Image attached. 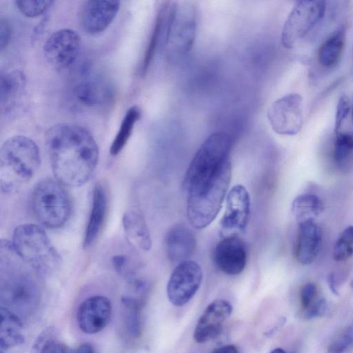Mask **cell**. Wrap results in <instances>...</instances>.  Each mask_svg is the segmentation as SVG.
<instances>
[{
    "label": "cell",
    "mask_w": 353,
    "mask_h": 353,
    "mask_svg": "<svg viewBox=\"0 0 353 353\" xmlns=\"http://www.w3.org/2000/svg\"><path fill=\"white\" fill-rule=\"evenodd\" d=\"M46 145L54 176L61 183L77 187L90 179L99 149L88 130L74 123H57L47 131Z\"/></svg>",
    "instance_id": "cell-1"
},
{
    "label": "cell",
    "mask_w": 353,
    "mask_h": 353,
    "mask_svg": "<svg viewBox=\"0 0 353 353\" xmlns=\"http://www.w3.org/2000/svg\"><path fill=\"white\" fill-rule=\"evenodd\" d=\"M232 174L230 161L218 168L185 181L188 188L187 216L196 229H203L219 213Z\"/></svg>",
    "instance_id": "cell-2"
},
{
    "label": "cell",
    "mask_w": 353,
    "mask_h": 353,
    "mask_svg": "<svg viewBox=\"0 0 353 353\" xmlns=\"http://www.w3.org/2000/svg\"><path fill=\"white\" fill-rule=\"evenodd\" d=\"M41 163L39 149L30 138L16 135L8 139L0 150V186L5 193L28 183Z\"/></svg>",
    "instance_id": "cell-3"
},
{
    "label": "cell",
    "mask_w": 353,
    "mask_h": 353,
    "mask_svg": "<svg viewBox=\"0 0 353 353\" xmlns=\"http://www.w3.org/2000/svg\"><path fill=\"white\" fill-rule=\"evenodd\" d=\"M12 245L17 254L37 273L48 274L60 262L59 254L39 225L26 223L17 226Z\"/></svg>",
    "instance_id": "cell-4"
},
{
    "label": "cell",
    "mask_w": 353,
    "mask_h": 353,
    "mask_svg": "<svg viewBox=\"0 0 353 353\" xmlns=\"http://www.w3.org/2000/svg\"><path fill=\"white\" fill-rule=\"evenodd\" d=\"M30 203L36 219L48 228L62 227L71 214L70 194L65 185L57 179L40 181L32 190Z\"/></svg>",
    "instance_id": "cell-5"
},
{
    "label": "cell",
    "mask_w": 353,
    "mask_h": 353,
    "mask_svg": "<svg viewBox=\"0 0 353 353\" xmlns=\"http://www.w3.org/2000/svg\"><path fill=\"white\" fill-rule=\"evenodd\" d=\"M196 25L195 6L190 1L174 2L165 44L169 59L177 60L190 52L195 40Z\"/></svg>",
    "instance_id": "cell-6"
},
{
    "label": "cell",
    "mask_w": 353,
    "mask_h": 353,
    "mask_svg": "<svg viewBox=\"0 0 353 353\" xmlns=\"http://www.w3.org/2000/svg\"><path fill=\"white\" fill-rule=\"evenodd\" d=\"M326 1L301 0L294 3L283 25L281 41L283 46L292 48L323 18Z\"/></svg>",
    "instance_id": "cell-7"
},
{
    "label": "cell",
    "mask_w": 353,
    "mask_h": 353,
    "mask_svg": "<svg viewBox=\"0 0 353 353\" xmlns=\"http://www.w3.org/2000/svg\"><path fill=\"white\" fill-rule=\"evenodd\" d=\"M232 146V140L226 132H216L211 134L195 153L186 172L184 181L215 170L230 160Z\"/></svg>",
    "instance_id": "cell-8"
},
{
    "label": "cell",
    "mask_w": 353,
    "mask_h": 353,
    "mask_svg": "<svg viewBox=\"0 0 353 353\" xmlns=\"http://www.w3.org/2000/svg\"><path fill=\"white\" fill-rule=\"evenodd\" d=\"M302 97L297 93L286 94L275 101L267 112L272 130L281 135L298 134L303 123Z\"/></svg>",
    "instance_id": "cell-9"
},
{
    "label": "cell",
    "mask_w": 353,
    "mask_h": 353,
    "mask_svg": "<svg viewBox=\"0 0 353 353\" xmlns=\"http://www.w3.org/2000/svg\"><path fill=\"white\" fill-rule=\"evenodd\" d=\"M203 272L195 261L186 260L173 270L167 285V296L175 306H183L196 294L201 284Z\"/></svg>",
    "instance_id": "cell-10"
},
{
    "label": "cell",
    "mask_w": 353,
    "mask_h": 353,
    "mask_svg": "<svg viewBox=\"0 0 353 353\" xmlns=\"http://www.w3.org/2000/svg\"><path fill=\"white\" fill-rule=\"evenodd\" d=\"M81 40L76 31L63 28L53 32L43 45V54L57 69H65L76 61L81 51Z\"/></svg>",
    "instance_id": "cell-11"
},
{
    "label": "cell",
    "mask_w": 353,
    "mask_h": 353,
    "mask_svg": "<svg viewBox=\"0 0 353 353\" xmlns=\"http://www.w3.org/2000/svg\"><path fill=\"white\" fill-rule=\"evenodd\" d=\"M250 213L249 193L242 185L234 186L226 199V208L221 221V236H238L248 224Z\"/></svg>",
    "instance_id": "cell-12"
},
{
    "label": "cell",
    "mask_w": 353,
    "mask_h": 353,
    "mask_svg": "<svg viewBox=\"0 0 353 353\" xmlns=\"http://www.w3.org/2000/svg\"><path fill=\"white\" fill-rule=\"evenodd\" d=\"M111 314L110 300L103 296H92L84 300L79 306L77 321L83 333L94 334L106 327Z\"/></svg>",
    "instance_id": "cell-13"
},
{
    "label": "cell",
    "mask_w": 353,
    "mask_h": 353,
    "mask_svg": "<svg viewBox=\"0 0 353 353\" xmlns=\"http://www.w3.org/2000/svg\"><path fill=\"white\" fill-rule=\"evenodd\" d=\"M119 8V1H87L81 10V26L90 34L102 32L113 21Z\"/></svg>",
    "instance_id": "cell-14"
},
{
    "label": "cell",
    "mask_w": 353,
    "mask_h": 353,
    "mask_svg": "<svg viewBox=\"0 0 353 353\" xmlns=\"http://www.w3.org/2000/svg\"><path fill=\"white\" fill-rule=\"evenodd\" d=\"M230 302L219 299L210 303L201 314L194 330V339L199 343L209 341L220 334L223 323L230 316Z\"/></svg>",
    "instance_id": "cell-15"
},
{
    "label": "cell",
    "mask_w": 353,
    "mask_h": 353,
    "mask_svg": "<svg viewBox=\"0 0 353 353\" xmlns=\"http://www.w3.org/2000/svg\"><path fill=\"white\" fill-rule=\"evenodd\" d=\"M247 251L245 243L238 236L223 238L214 252L216 267L228 275L241 273L246 265Z\"/></svg>",
    "instance_id": "cell-16"
},
{
    "label": "cell",
    "mask_w": 353,
    "mask_h": 353,
    "mask_svg": "<svg viewBox=\"0 0 353 353\" xmlns=\"http://www.w3.org/2000/svg\"><path fill=\"white\" fill-rule=\"evenodd\" d=\"M322 241V232L315 220L299 223L295 256L302 265H310L317 257Z\"/></svg>",
    "instance_id": "cell-17"
},
{
    "label": "cell",
    "mask_w": 353,
    "mask_h": 353,
    "mask_svg": "<svg viewBox=\"0 0 353 353\" xmlns=\"http://www.w3.org/2000/svg\"><path fill=\"white\" fill-rule=\"evenodd\" d=\"M165 241L168 259L176 265L189 260L196 244L194 233L182 224L174 225L170 228Z\"/></svg>",
    "instance_id": "cell-18"
},
{
    "label": "cell",
    "mask_w": 353,
    "mask_h": 353,
    "mask_svg": "<svg viewBox=\"0 0 353 353\" xmlns=\"http://www.w3.org/2000/svg\"><path fill=\"white\" fill-rule=\"evenodd\" d=\"M173 6V1H163L159 7L141 63L143 75L147 72L158 48L165 44Z\"/></svg>",
    "instance_id": "cell-19"
},
{
    "label": "cell",
    "mask_w": 353,
    "mask_h": 353,
    "mask_svg": "<svg viewBox=\"0 0 353 353\" xmlns=\"http://www.w3.org/2000/svg\"><path fill=\"white\" fill-rule=\"evenodd\" d=\"M108 204L105 188L98 182L93 189L92 208L83 239L84 249L90 248L98 239L106 217Z\"/></svg>",
    "instance_id": "cell-20"
},
{
    "label": "cell",
    "mask_w": 353,
    "mask_h": 353,
    "mask_svg": "<svg viewBox=\"0 0 353 353\" xmlns=\"http://www.w3.org/2000/svg\"><path fill=\"white\" fill-rule=\"evenodd\" d=\"M74 99L86 107L101 105L110 99L111 90L105 82L97 77H82L72 89Z\"/></svg>",
    "instance_id": "cell-21"
},
{
    "label": "cell",
    "mask_w": 353,
    "mask_h": 353,
    "mask_svg": "<svg viewBox=\"0 0 353 353\" xmlns=\"http://www.w3.org/2000/svg\"><path fill=\"white\" fill-rule=\"evenodd\" d=\"M122 222L129 241L137 248L148 251L152 241L142 213L136 208L129 209L124 213Z\"/></svg>",
    "instance_id": "cell-22"
},
{
    "label": "cell",
    "mask_w": 353,
    "mask_h": 353,
    "mask_svg": "<svg viewBox=\"0 0 353 353\" xmlns=\"http://www.w3.org/2000/svg\"><path fill=\"white\" fill-rule=\"evenodd\" d=\"M0 353L24 343L22 323L19 316L7 307H1Z\"/></svg>",
    "instance_id": "cell-23"
},
{
    "label": "cell",
    "mask_w": 353,
    "mask_h": 353,
    "mask_svg": "<svg viewBox=\"0 0 353 353\" xmlns=\"http://www.w3.org/2000/svg\"><path fill=\"white\" fill-rule=\"evenodd\" d=\"M25 76L19 70L1 72L0 76V103L7 110L21 94L25 86Z\"/></svg>",
    "instance_id": "cell-24"
},
{
    "label": "cell",
    "mask_w": 353,
    "mask_h": 353,
    "mask_svg": "<svg viewBox=\"0 0 353 353\" xmlns=\"http://www.w3.org/2000/svg\"><path fill=\"white\" fill-rule=\"evenodd\" d=\"M343 28L336 30L320 46L318 61L325 68H332L341 60L345 41Z\"/></svg>",
    "instance_id": "cell-25"
},
{
    "label": "cell",
    "mask_w": 353,
    "mask_h": 353,
    "mask_svg": "<svg viewBox=\"0 0 353 353\" xmlns=\"http://www.w3.org/2000/svg\"><path fill=\"white\" fill-rule=\"evenodd\" d=\"M324 205L319 196L314 194H302L297 196L292 203V212L299 223L315 220L323 212Z\"/></svg>",
    "instance_id": "cell-26"
},
{
    "label": "cell",
    "mask_w": 353,
    "mask_h": 353,
    "mask_svg": "<svg viewBox=\"0 0 353 353\" xmlns=\"http://www.w3.org/2000/svg\"><path fill=\"white\" fill-rule=\"evenodd\" d=\"M141 115V110L137 105H133L127 110L110 148V153L112 156L117 155L125 147Z\"/></svg>",
    "instance_id": "cell-27"
},
{
    "label": "cell",
    "mask_w": 353,
    "mask_h": 353,
    "mask_svg": "<svg viewBox=\"0 0 353 353\" xmlns=\"http://www.w3.org/2000/svg\"><path fill=\"white\" fill-rule=\"evenodd\" d=\"M122 315L128 332L134 337L141 333L140 310L142 302L131 295L122 296L121 299Z\"/></svg>",
    "instance_id": "cell-28"
},
{
    "label": "cell",
    "mask_w": 353,
    "mask_h": 353,
    "mask_svg": "<svg viewBox=\"0 0 353 353\" xmlns=\"http://www.w3.org/2000/svg\"><path fill=\"white\" fill-rule=\"evenodd\" d=\"M335 135L334 160L339 166L343 167L353 156V132H339Z\"/></svg>",
    "instance_id": "cell-29"
},
{
    "label": "cell",
    "mask_w": 353,
    "mask_h": 353,
    "mask_svg": "<svg viewBox=\"0 0 353 353\" xmlns=\"http://www.w3.org/2000/svg\"><path fill=\"white\" fill-rule=\"evenodd\" d=\"M353 256V225L346 227L337 237L333 248L336 261H345Z\"/></svg>",
    "instance_id": "cell-30"
},
{
    "label": "cell",
    "mask_w": 353,
    "mask_h": 353,
    "mask_svg": "<svg viewBox=\"0 0 353 353\" xmlns=\"http://www.w3.org/2000/svg\"><path fill=\"white\" fill-rule=\"evenodd\" d=\"M53 3L49 0H17L15 4L19 12L26 17H37L46 11Z\"/></svg>",
    "instance_id": "cell-31"
},
{
    "label": "cell",
    "mask_w": 353,
    "mask_h": 353,
    "mask_svg": "<svg viewBox=\"0 0 353 353\" xmlns=\"http://www.w3.org/2000/svg\"><path fill=\"white\" fill-rule=\"evenodd\" d=\"M353 347V322L330 343L328 353H345Z\"/></svg>",
    "instance_id": "cell-32"
},
{
    "label": "cell",
    "mask_w": 353,
    "mask_h": 353,
    "mask_svg": "<svg viewBox=\"0 0 353 353\" xmlns=\"http://www.w3.org/2000/svg\"><path fill=\"white\" fill-rule=\"evenodd\" d=\"M34 349L36 353H70L66 345L53 339H39Z\"/></svg>",
    "instance_id": "cell-33"
},
{
    "label": "cell",
    "mask_w": 353,
    "mask_h": 353,
    "mask_svg": "<svg viewBox=\"0 0 353 353\" xmlns=\"http://www.w3.org/2000/svg\"><path fill=\"white\" fill-rule=\"evenodd\" d=\"M350 110V101L345 94L341 95L338 100L334 118V131L336 134L340 132L341 127Z\"/></svg>",
    "instance_id": "cell-34"
},
{
    "label": "cell",
    "mask_w": 353,
    "mask_h": 353,
    "mask_svg": "<svg viewBox=\"0 0 353 353\" xmlns=\"http://www.w3.org/2000/svg\"><path fill=\"white\" fill-rule=\"evenodd\" d=\"M319 296L316 285L313 283H305L300 290L302 309L307 308Z\"/></svg>",
    "instance_id": "cell-35"
},
{
    "label": "cell",
    "mask_w": 353,
    "mask_h": 353,
    "mask_svg": "<svg viewBox=\"0 0 353 353\" xmlns=\"http://www.w3.org/2000/svg\"><path fill=\"white\" fill-rule=\"evenodd\" d=\"M112 265L119 274L127 277L129 280L134 277V273L132 269L130 260L125 255L118 254L112 259Z\"/></svg>",
    "instance_id": "cell-36"
},
{
    "label": "cell",
    "mask_w": 353,
    "mask_h": 353,
    "mask_svg": "<svg viewBox=\"0 0 353 353\" xmlns=\"http://www.w3.org/2000/svg\"><path fill=\"white\" fill-rule=\"evenodd\" d=\"M326 300L319 296L307 308L303 310V316L306 319H312L323 315L327 310Z\"/></svg>",
    "instance_id": "cell-37"
},
{
    "label": "cell",
    "mask_w": 353,
    "mask_h": 353,
    "mask_svg": "<svg viewBox=\"0 0 353 353\" xmlns=\"http://www.w3.org/2000/svg\"><path fill=\"white\" fill-rule=\"evenodd\" d=\"M11 31L8 22L6 19H1L0 21V49L3 50L10 39Z\"/></svg>",
    "instance_id": "cell-38"
},
{
    "label": "cell",
    "mask_w": 353,
    "mask_h": 353,
    "mask_svg": "<svg viewBox=\"0 0 353 353\" xmlns=\"http://www.w3.org/2000/svg\"><path fill=\"white\" fill-rule=\"evenodd\" d=\"M211 353H239V351L234 345H225L213 350Z\"/></svg>",
    "instance_id": "cell-39"
},
{
    "label": "cell",
    "mask_w": 353,
    "mask_h": 353,
    "mask_svg": "<svg viewBox=\"0 0 353 353\" xmlns=\"http://www.w3.org/2000/svg\"><path fill=\"white\" fill-rule=\"evenodd\" d=\"M74 353H94V350L91 343H85L80 345Z\"/></svg>",
    "instance_id": "cell-40"
},
{
    "label": "cell",
    "mask_w": 353,
    "mask_h": 353,
    "mask_svg": "<svg viewBox=\"0 0 353 353\" xmlns=\"http://www.w3.org/2000/svg\"><path fill=\"white\" fill-rule=\"evenodd\" d=\"M327 283L330 287V290L336 295L339 294V291L337 290L335 276L334 274H330L327 276Z\"/></svg>",
    "instance_id": "cell-41"
},
{
    "label": "cell",
    "mask_w": 353,
    "mask_h": 353,
    "mask_svg": "<svg viewBox=\"0 0 353 353\" xmlns=\"http://www.w3.org/2000/svg\"><path fill=\"white\" fill-rule=\"evenodd\" d=\"M270 353H286L282 348H276L273 350Z\"/></svg>",
    "instance_id": "cell-42"
},
{
    "label": "cell",
    "mask_w": 353,
    "mask_h": 353,
    "mask_svg": "<svg viewBox=\"0 0 353 353\" xmlns=\"http://www.w3.org/2000/svg\"><path fill=\"white\" fill-rule=\"evenodd\" d=\"M352 120H353V108H352Z\"/></svg>",
    "instance_id": "cell-43"
},
{
    "label": "cell",
    "mask_w": 353,
    "mask_h": 353,
    "mask_svg": "<svg viewBox=\"0 0 353 353\" xmlns=\"http://www.w3.org/2000/svg\"><path fill=\"white\" fill-rule=\"evenodd\" d=\"M351 286H352V289H353V281H352V283H351Z\"/></svg>",
    "instance_id": "cell-44"
}]
</instances>
